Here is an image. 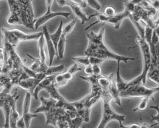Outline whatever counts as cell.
Wrapping results in <instances>:
<instances>
[{
    "label": "cell",
    "mask_w": 159,
    "mask_h": 128,
    "mask_svg": "<svg viewBox=\"0 0 159 128\" xmlns=\"http://www.w3.org/2000/svg\"><path fill=\"white\" fill-rule=\"evenodd\" d=\"M147 1H149V2H150V1H151V0H147Z\"/></svg>",
    "instance_id": "obj_45"
},
{
    "label": "cell",
    "mask_w": 159,
    "mask_h": 128,
    "mask_svg": "<svg viewBox=\"0 0 159 128\" xmlns=\"http://www.w3.org/2000/svg\"><path fill=\"white\" fill-rule=\"evenodd\" d=\"M17 90L13 95L10 93L5 92L3 90L0 92V109L3 110L5 115V120H6L4 127H9V117L10 113L12 108L14 106H16L17 100L19 98V96L17 95Z\"/></svg>",
    "instance_id": "obj_7"
},
{
    "label": "cell",
    "mask_w": 159,
    "mask_h": 128,
    "mask_svg": "<svg viewBox=\"0 0 159 128\" xmlns=\"http://www.w3.org/2000/svg\"><path fill=\"white\" fill-rule=\"evenodd\" d=\"M158 86L157 88H150L145 86V85L141 84L135 86L129 87L127 89L119 93L121 98H144L148 97L155 100L154 95L158 91Z\"/></svg>",
    "instance_id": "obj_6"
},
{
    "label": "cell",
    "mask_w": 159,
    "mask_h": 128,
    "mask_svg": "<svg viewBox=\"0 0 159 128\" xmlns=\"http://www.w3.org/2000/svg\"><path fill=\"white\" fill-rule=\"evenodd\" d=\"M86 3L87 6L94 9L98 12L102 8L101 5L98 2V0H86Z\"/></svg>",
    "instance_id": "obj_32"
},
{
    "label": "cell",
    "mask_w": 159,
    "mask_h": 128,
    "mask_svg": "<svg viewBox=\"0 0 159 128\" xmlns=\"http://www.w3.org/2000/svg\"><path fill=\"white\" fill-rule=\"evenodd\" d=\"M41 105L34 111V114L44 113L46 116V125H52L57 127V123L59 117L65 113L66 110L56 106L57 101L52 98H40Z\"/></svg>",
    "instance_id": "obj_2"
},
{
    "label": "cell",
    "mask_w": 159,
    "mask_h": 128,
    "mask_svg": "<svg viewBox=\"0 0 159 128\" xmlns=\"http://www.w3.org/2000/svg\"><path fill=\"white\" fill-rule=\"evenodd\" d=\"M150 108H153V109H155L157 110V115L154 117L152 116V121H156L155 125L158 126L159 125V105L157 104L155 106H150Z\"/></svg>",
    "instance_id": "obj_35"
},
{
    "label": "cell",
    "mask_w": 159,
    "mask_h": 128,
    "mask_svg": "<svg viewBox=\"0 0 159 128\" xmlns=\"http://www.w3.org/2000/svg\"><path fill=\"white\" fill-rule=\"evenodd\" d=\"M159 0H151L150 4L152 8H154L157 11H158L159 8Z\"/></svg>",
    "instance_id": "obj_41"
},
{
    "label": "cell",
    "mask_w": 159,
    "mask_h": 128,
    "mask_svg": "<svg viewBox=\"0 0 159 128\" xmlns=\"http://www.w3.org/2000/svg\"><path fill=\"white\" fill-rule=\"evenodd\" d=\"M2 35L4 39L10 44V45L16 48L20 43L23 41H38L43 33L38 32L33 34H27L20 31L18 29H7L6 28H2Z\"/></svg>",
    "instance_id": "obj_4"
},
{
    "label": "cell",
    "mask_w": 159,
    "mask_h": 128,
    "mask_svg": "<svg viewBox=\"0 0 159 128\" xmlns=\"http://www.w3.org/2000/svg\"><path fill=\"white\" fill-rule=\"evenodd\" d=\"M62 27H63V21H61L60 22V25L57 29V30L56 31L55 33H54L53 34H50V37H51V40L54 44V46L55 47L56 49V52H57V45L60 38L61 37V35L62 33Z\"/></svg>",
    "instance_id": "obj_25"
},
{
    "label": "cell",
    "mask_w": 159,
    "mask_h": 128,
    "mask_svg": "<svg viewBox=\"0 0 159 128\" xmlns=\"http://www.w3.org/2000/svg\"><path fill=\"white\" fill-rule=\"evenodd\" d=\"M137 46H139L141 48L143 60V70L141 73L142 76V82L143 85H146L147 82V75L148 72L149 68H150L151 62V55L150 51V48L145 40V39L141 37V36H138L136 39Z\"/></svg>",
    "instance_id": "obj_8"
},
{
    "label": "cell",
    "mask_w": 159,
    "mask_h": 128,
    "mask_svg": "<svg viewBox=\"0 0 159 128\" xmlns=\"http://www.w3.org/2000/svg\"><path fill=\"white\" fill-rule=\"evenodd\" d=\"M101 100H102V118L98 125V128L105 127L109 122L113 120L117 121L120 127H123L122 122L125 120V116L120 115L113 110L111 106V102L113 100L111 95L107 90H102Z\"/></svg>",
    "instance_id": "obj_3"
},
{
    "label": "cell",
    "mask_w": 159,
    "mask_h": 128,
    "mask_svg": "<svg viewBox=\"0 0 159 128\" xmlns=\"http://www.w3.org/2000/svg\"><path fill=\"white\" fill-rule=\"evenodd\" d=\"M27 55L29 57L33 59V63L32 65H31L29 68H31L32 71H33L34 72H35L37 73H40V72H45L47 68L48 67L47 63H43L41 62V59L39 58H34L32 56H31L29 54H27ZM45 74V73H44Z\"/></svg>",
    "instance_id": "obj_20"
},
{
    "label": "cell",
    "mask_w": 159,
    "mask_h": 128,
    "mask_svg": "<svg viewBox=\"0 0 159 128\" xmlns=\"http://www.w3.org/2000/svg\"><path fill=\"white\" fill-rule=\"evenodd\" d=\"M117 72H116V84L117 88L119 92L120 93L124 90H125L127 88V82L124 80L120 75V61H117Z\"/></svg>",
    "instance_id": "obj_22"
},
{
    "label": "cell",
    "mask_w": 159,
    "mask_h": 128,
    "mask_svg": "<svg viewBox=\"0 0 159 128\" xmlns=\"http://www.w3.org/2000/svg\"><path fill=\"white\" fill-rule=\"evenodd\" d=\"M31 94L29 92H27L25 94V96L24 102H23V116L21 117L23 119L25 124V127H29L31 125V122L33 118L37 117L38 115L34 113H31L30 112V106H31Z\"/></svg>",
    "instance_id": "obj_13"
},
{
    "label": "cell",
    "mask_w": 159,
    "mask_h": 128,
    "mask_svg": "<svg viewBox=\"0 0 159 128\" xmlns=\"http://www.w3.org/2000/svg\"><path fill=\"white\" fill-rule=\"evenodd\" d=\"M105 29L102 28L99 33H96L90 31L87 34L88 39V45L85 51L86 55L88 57H96L107 60L111 59L116 61L124 62L127 63L129 61H135V58L131 57L119 55L111 51L103 42V35Z\"/></svg>",
    "instance_id": "obj_1"
},
{
    "label": "cell",
    "mask_w": 159,
    "mask_h": 128,
    "mask_svg": "<svg viewBox=\"0 0 159 128\" xmlns=\"http://www.w3.org/2000/svg\"><path fill=\"white\" fill-rule=\"evenodd\" d=\"M152 126H150L147 124H133L130 126H123V127H128V128H142V127H151Z\"/></svg>",
    "instance_id": "obj_38"
},
{
    "label": "cell",
    "mask_w": 159,
    "mask_h": 128,
    "mask_svg": "<svg viewBox=\"0 0 159 128\" xmlns=\"http://www.w3.org/2000/svg\"><path fill=\"white\" fill-rule=\"evenodd\" d=\"M3 39V50H4V55L7 57L13 63V69H22L24 64H25V61L19 57L18 53H17L16 48L6 40Z\"/></svg>",
    "instance_id": "obj_10"
},
{
    "label": "cell",
    "mask_w": 159,
    "mask_h": 128,
    "mask_svg": "<svg viewBox=\"0 0 159 128\" xmlns=\"http://www.w3.org/2000/svg\"><path fill=\"white\" fill-rule=\"evenodd\" d=\"M57 2L58 4V6L61 7L66 6L70 7L76 18L77 19H80V20L81 21L82 25L90 20V19L88 17L87 13H84L82 11V8L80 6H78V4L70 1V0H57Z\"/></svg>",
    "instance_id": "obj_11"
},
{
    "label": "cell",
    "mask_w": 159,
    "mask_h": 128,
    "mask_svg": "<svg viewBox=\"0 0 159 128\" xmlns=\"http://www.w3.org/2000/svg\"><path fill=\"white\" fill-rule=\"evenodd\" d=\"M158 73H159V71H158V67L155 68V69L149 71L147 73V78H148L149 80H151L154 83H155L157 86H158V81H159Z\"/></svg>",
    "instance_id": "obj_28"
},
{
    "label": "cell",
    "mask_w": 159,
    "mask_h": 128,
    "mask_svg": "<svg viewBox=\"0 0 159 128\" xmlns=\"http://www.w3.org/2000/svg\"><path fill=\"white\" fill-rule=\"evenodd\" d=\"M70 1L78 4L82 8H85L87 6V3L85 0H70Z\"/></svg>",
    "instance_id": "obj_39"
},
{
    "label": "cell",
    "mask_w": 159,
    "mask_h": 128,
    "mask_svg": "<svg viewBox=\"0 0 159 128\" xmlns=\"http://www.w3.org/2000/svg\"><path fill=\"white\" fill-rule=\"evenodd\" d=\"M54 0H46V5H47V11L46 12H51V7L52 6Z\"/></svg>",
    "instance_id": "obj_42"
},
{
    "label": "cell",
    "mask_w": 159,
    "mask_h": 128,
    "mask_svg": "<svg viewBox=\"0 0 159 128\" xmlns=\"http://www.w3.org/2000/svg\"><path fill=\"white\" fill-rule=\"evenodd\" d=\"M74 78V75L68 71L64 73L57 74L54 77V85L57 88L64 86L71 81Z\"/></svg>",
    "instance_id": "obj_19"
},
{
    "label": "cell",
    "mask_w": 159,
    "mask_h": 128,
    "mask_svg": "<svg viewBox=\"0 0 159 128\" xmlns=\"http://www.w3.org/2000/svg\"><path fill=\"white\" fill-rule=\"evenodd\" d=\"M43 33L44 37V40L47 44V50L48 52V57H49V65L48 66H52V64L53 62V59L57 55V52L55 47L54 46V44L51 40V37H50V33H48V29L47 26H44L43 27Z\"/></svg>",
    "instance_id": "obj_16"
},
{
    "label": "cell",
    "mask_w": 159,
    "mask_h": 128,
    "mask_svg": "<svg viewBox=\"0 0 159 128\" xmlns=\"http://www.w3.org/2000/svg\"><path fill=\"white\" fill-rule=\"evenodd\" d=\"M3 74V65H2V62H0V75Z\"/></svg>",
    "instance_id": "obj_44"
},
{
    "label": "cell",
    "mask_w": 159,
    "mask_h": 128,
    "mask_svg": "<svg viewBox=\"0 0 159 128\" xmlns=\"http://www.w3.org/2000/svg\"><path fill=\"white\" fill-rule=\"evenodd\" d=\"M89 63L90 65H100L101 64L105 61L103 60L102 58H98V57H89Z\"/></svg>",
    "instance_id": "obj_34"
},
{
    "label": "cell",
    "mask_w": 159,
    "mask_h": 128,
    "mask_svg": "<svg viewBox=\"0 0 159 128\" xmlns=\"http://www.w3.org/2000/svg\"><path fill=\"white\" fill-rule=\"evenodd\" d=\"M51 98L57 101L56 106L60 107H62L65 110L69 111H76V108L72 105L71 102L67 101L65 98L61 95L57 90V88L54 85V81L51 85L44 88ZM77 112V111H76Z\"/></svg>",
    "instance_id": "obj_9"
},
{
    "label": "cell",
    "mask_w": 159,
    "mask_h": 128,
    "mask_svg": "<svg viewBox=\"0 0 159 128\" xmlns=\"http://www.w3.org/2000/svg\"><path fill=\"white\" fill-rule=\"evenodd\" d=\"M21 3L23 4V6L25 10L27 21L29 24V29H34V14L33 11V7L32 5V0H17Z\"/></svg>",
    "instance_id": "obj_18"
},
{
    "label": "cell",
    "mask_w": 159,
    "mask_h": 128,
    "mask_svg": "<svg viewBox=\"0 0 159 128\" xmlns=\"http://www.w3.org/2000/svg\"><path fill=\"white\" fill-rule=\"evenodd\" d=\"M44 45H45V40L43 34L38 39V47L39 51V58L43 63H46L47 62V55L45 51H44Z\"/></svg>",
    "instance_id": "obj_24"
},
{
    "label": "cell",
    "mask_w": 159,
    "mask_h": 128,
    "mask_svg": "<svg viewBox=\"0 0 159 128\" xmlns=\"http://www.w3.org/2000/svg\"><path fill=\"white\" fill-rule=\"evenodd\" d=\"M108 92L109 94L111 95L112 100L115 102L116 104L119 105V106H121V97L119 96V92L117 90V88L116 84L115 79H114V77L112 78L111 85L109 86L108 88Z\"/></svg>",
    "instance_id": "obj_21"
},
{
    "label": "cell",
    "mask_w": 159,
    "mask_h": 128,
    "mask_svg": "<svg viewBox=\"0 0 159 128\" xmlns=\"http://www.w3.org/2000/svg\"><path fill=\"white\" fill-rule=\"evenodd\" d=\"M84 73L87 75L88 76H90L93 75V71H92V65H89L85 66L84 68Z\"/></svg>",
    "instance_id": "obj_40"
},
{
    "label": "cell",
    "mask_w": 159,
    "mask_h": 128,
    "mask_svg": "<svg viewBox=\"0 0 159 128\" xmlns=\"http://www.w3.org/2000/svg\"><path fill=\"white\" fill-rule=\"evenodd\" d=\"M66 35L62 33L61 37L60 38L58 45H57V58L58 59H62L64 55V51H65L66 47Z\"/></svg>",
    "instance_id": "obj_23"
},
{
    "label": "cell",
    "mask_w": 159,
    "mask_h": 128,
    "mask_svg": "<svg viewBox=\"0 0 159 128\" xmlns=\"http://www.w3.org/2000/svg\"><path fill=\"white\" fill-rule=\"evenodd\" d=\"M131 14H132L131 11H129L127 8L125 7V9H124L123 12L116 14L113 17L108 18L106 21V23L113 25L114 26V28L116 29H119L121 26L122 21L125 19H127V18L130 19L131 17Z\"/></svg>",
    "instance_id": "obj_15"
},
{
    "label": "cell",
    "mask_w": 159,
    "mask_h": 128,
    "mask_svg": "<svg viewBox=\"0 0 159 128\" xmlns=\"http://www.w3.org/2000/svg\"><path fill=\"white\" fill-rule=\"evenodd\" d=\"M20 115L18 113L16 106H14L10 113L9 117V127H16V124L18 120L20 118Z\"/></svg>",
    "instance_id": "obj_26"
},
{
    "label": "cell",
    "mask_w": 159,
    "mask_h": 128,
    "mask_svg": "<svg viewBox=\"0 0 159 128\" xmlns=\"http://www.w3.org/2000/svg\"><path fill=\"white\" fill-rule=\"evenodd\" d=\"M116 14V9L112 6H107L105 9H104L103 15L108 18L113 17Z\"/></svg>",
    "instance_id": "obj_33"
},
{
    "label": "cell",
    "mask_w": 159,
    "mask_h": 128,
    "mask_svg": "<svg viewBox=\"0 0 159 128\" xmlns=\"http://www.w3.org/2000/svg\"><path fill=\"white\" fill-rule=\"evenodd\" d=\"M10 15L7 18V23L11 25H21L29 28L27 14L23 4L17 0H7Z\"/></svg>",
    "instance_id": "obj_5"
},
{
    "label": "cell",
    "mask_w": 159,
    "mask_h": 128,
    "mask_svg": "<svg viewBox=\"0 0 159 128\" xmlns=\"http://www.w3.org/2000/svg\"><path fill=\"white\" fill-rule=\"evenodd\" d=\"M76 21H77V19L75 18L71 22H70L69 23L66 25L65 26H64V27L63 26V27H62V33L64 34V35H65L66 36L70 35V34L72 32L74 27H75V25L76 23Z\"/></svg>",
    "instance_id": "obj_29"
},
{
    "label": "cell",
    "mask_w": 159,
    "mask_h": 128,
    "mask_svg": "<svg viewBox=\"0 0 159 128\" xmlns=\"http://www.w3.org/2000/svg\"><path fill=\"white\" fill-rule=\"evenodd\" d=\"M17 127H25V122L23 118L21 117H20L19 119L18 120L17 124H16Z\"/></svg>",
    "instance_id": "obj_43"
},
{
    "label": "cell",
    "mask_w": 159,
    "mask_h": 128,
    "mask_svg": "<svg viewBox=\"0 0 159 128\" xmlns=\"http://www.w3.org/2000/svg\"><path fill=\"white\" fill-rule=\"evenodd\" d=\"M92 66V71H93V75L99 76L102 75V68L99 65H93Z\"/></svg>",
    "instance_id": "obj_36"
},
{
    "label": "cell",
    "mask_w": 159,
    "mask_h": 128,
    "mask_svg": "<svg viewBox=\"0 0 159 128\" xmlns=\"http://www.w3.org/2000/svg\"><path fill=\"white\" fill-rule=\"evenodd\" d=\"M64 69V66L63 65L55 66H48L44 73H45V75L47 76L56 75H57V74L62 72Z\"/></svg>",
    "instance_id": "obj_27"
},
{
    "label": "cell",
    "mask_w": 159,
    "mask_h": 128,
    "mask_svg": "<svg viewBox=\"0 0 159 128\" xmlns=\"http://www.w3.org/2000/svg\"><path fill=\"white\" fill-rule=\"evenodd\" d=\"M149 100H150V98L148 97L142 98V100H141L140 103H139V105L135 108V109H133V111L135 112L137 111H143L144 110H145Z\"/></svg>",
    "instance_id": "obj_31"
},
{
    "label": "cell",
    "mask_w": 159,
    "mask_h": 128,
    "mask_svg": "<svg viewBox=\"0 0 159 128\" xmlns=\"http://www.w3.org/2000/svg\"><path fill=\"white\" fill-rule=\"evenodd\" d=\"M46 76H47L44 72L37 73V77H29L25 78V79L18 82L16 86L22 88L23 89L28 90V92L31 93L32 95L34 88L39 85V83L43 80Z\"/></svg>",
    "instance_id": "obj_12"
},
{
    "label": "cell",
    "mask_w": 159,
    "mask_h": 128,
    "mask_svg": "<svg viewBox=\"0 0 159 128\" xmlns=\"http://www.w3.org/2000/svg\"><path fill=\"white\" fill-rule=\"evenodd\" d=\"M102 92H99L96 95L91 98L90 99L88 100L86 102V104L84 106L83 112L82 114V117L84 119V121L85 122H88L89 121V115H90V112L93 106L96 104L97 103L101 100V96H102Z\"/></svg>",
    "instance_id": "obj_17"
},
{
    "label": "cell",
    "mask_w": 159,
    "mask_h": 128,
    "mask_svg": "<svg viewBox=\"0 0 159 128\" xmlns=\"http://www.w3.org/2000/svg\"><path fill=\"white\" fill-rule=\"evenodd\" d=\"M69 16H70V13L68 12H46L43 16L37 19H34V28L36 29H38L40 26L57 16H62L65 18H68Z\"/></svg>",
    "instance_id": "obj_14"
},
{
    "label": "cell",
    "mask_w": 159,
    "mask_h": 128,
    "mask_svg": "<svg viewBox=\"0 0 159 128\" xmlns=\"http://www.w3.org/2000/svg\"><path fill=\"white\" fill-rule=\"evenodd\" d=\"M72 60L77 64L83 65L86 66L87 65H90L89 60V57L86 55V57H72Z\"/></svg>",
    "instance_id": "obj_30"
},
{
    "label": "cell",
    "mask_w": 159,
    "mask_h": 128,
    "mask_svg": "<svg viewBox=\"0 0 159 128\" xmlns=\"http://www.w3.org/2000/svg\"><path fill=\"white\" fill-rule=\"evenodd\" d=\"M68 71H69L70 73H72V75H75L76 73H77L78 72H80V71H82V69L80 67H78V64L77 63H74L73 65H72L68 69Z\"/></svg>",
    "instance_id": "obj_37"
}]
</instances>
